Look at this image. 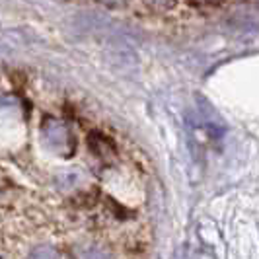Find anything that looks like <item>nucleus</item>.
Wrapping results in <instances>:
<instances>
[{"label": "nucleus", "mask_w": 259, "mask_h": 259, "mask_svg": "<svg viewBox=\"0 0 259 259\" xmlns=\"http://www.w3.org/2000/svg\"><path fill=\"white\" fill-rule=\"evenodd\" d=\"M43 139H45V143L49 144L55 152H61V154L70 152V148H72L70 131L59 119H47L45 121V125H43Z\"/></svg>", "instance_id": "1"}, {"label": "nucleus", "mask_w": 259, "mask_h": 259, "mask_svg": "<svg viewBox=\"0 0 259 259\" xmlns=\"http://www.w3.org/2000/svg\"><path fill=\"white\" fill-rule=\"evenodd\" d=\"M29 259H57V253H55V249H51L49 246H39Z\"/></svg>", "instance_id": "2"}, {"label": "nucleus", "mask_w": 259, "mask_h": 259, "mask_svg": "<svg viewBox=\"0 0 259 259\" xmlns=\"http://www.w3.org/2000/svg\"><path fill=\"white\" fill-rule=\"evenodd\" d=\"M82 259H111V255L104 251V249H98V247H90L88 251H84Z\"/></svg>", "instance_id": "3"}, {"label": "nucleus", "mask_w": 259, "mask_h": 259, "mask_svg": "<svg viewBox=\"0 0 259 259\" xmlns=\"http://www.w3.org/2000/svg\"><path fill=\"white\" fill-rule=\"evenodd\" d=\"M104 6H109V8H119V6H123L127 0H100Z\"/></svg>", "instance_id": "4"}, {"label": "nucleus", "mask_w": 259, "mask_h": 259, "mask_svg": "<svg viewBox=\"0 0 259 259\" xmlns=\"http://www.w3.org/2000/svg\"><path fill=\"white\" fill-rule=\"evenodd\" d=\"M195 4H199V6H219L222 4L224 0H193Z\"/></svg>", "instance_id": "5"}, {"label": "nucleus", "mask_w": 259, "mask_h": 259, "mask_svg": "<svg viewBox=\"0 0 259 259\" xmlns=\"http://www.w3.org/2000/svg\"><path fill=\"white\" fill-rule=\"evenodd\" d=\"M253 2H255V4H257V6H259V0H253Z\"/></svg>", "instance_id": "6"}]
</instances>
